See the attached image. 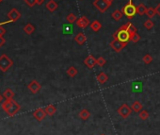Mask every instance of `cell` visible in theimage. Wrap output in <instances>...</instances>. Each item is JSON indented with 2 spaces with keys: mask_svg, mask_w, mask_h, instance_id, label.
I'll return each instance as SVG.
<instances>
[{
  "mask_svg": "<svg viewBox=\"0 0 160 135\" xmlns=\"http://www.w3.org/2000/svg\"><path fill=\"white\" fill-rule=\"evenodd\" d=\"M2 109L10 116L15 115L21 109V106L13 99H7L2 102Z\"/></svg>",
  "mask_w": 160,
  "mask_h": 135,
  "instance_id": "6da1fadb",
  "label": "cell"
},
{
  "mask_svg": "<svg viewBox=\"0 0 160 135\" xmlns=\"http://www.w3.org/2000/svg\"><path fill=\"white\" fill-rule=\"evenodd\" d=\"M130 37H131V35L129 32H128V30L126 29L124 25H122L121 28L113 34V38H116L119 40V41H121L122 43H126V44L130 41Z\"/></svg>",
  "mask_w": 160,
  "mask_h": 135,
  "instance_id": "7a4b0ae2",
  "label": "cell"
},
{
  "mask_svg": "<svg viewBox=\"0 0 160 135\" xmlns=\"http://www.w3.org/2000/svg\"><path fill=\"white\" fill-rule=\"evenodd\" d=\"M122 11L123 13V15H125L127 19H132L134 18L135 15L137 14V7L133 4L132 0H129L125 6H123V8L122 9Z\"/></svg>",
  "mask_w": 160,
  "mask_h": 135,
  "instance_id": "3957f363",
  "label": "cell"
},
{
  "mask_svg": "<svg viewBox=\"0 0 160 135\" xmlns=\"http://www.w3.org/2000/svg\"><path fill=\"white\" fill-rule=\"evenodd\" d=\"M13 64V61L7 55L3 54L0 56V70L2 72H6L11 68Z\"/></svg>",
  "mask_w": 160,
  "mask_h": 135,
  "instance_id": "277c9868",
  "label": "cell"
},
{
  "mask_svg": "<svg viewBox=\"0 0 160 135\" xmlns=\"http://www.w3.org/2000/svg\"><path fill=\"white\" fill-rule=\"evenodd\" d=\"M132 109H131V107L128 106L126 103H123V104H122L121 106H120L118 108V110H117V112H118V114L121 116L122 118L123 119H126L128 118L130 116V114H132Z\"/></svg>",
  "mask_w": 160,
  "mask_h": 135,
  "instance_id": "5b68a950",
  "label": "cell"
},
{
  "mask_svg": "<svg viewBox=\"0 0 160 135\" xmlns=\"http://www.w3.org/2000/svg\"><path fill=\"white\" fill-rule=\"evenodd\" d=\"M126 44H127L126 43H122L121 41H119L118 39L113 38L112 41L110 42V47L112 48L115 52L119 53V52H121L123 48H125Z\"/></svg>",
  "mask_w": 160,
  "mask_h": 135,
  "instance_id": "8992f818",
  "label": "cell"
},
{
  "mask_svg": "<svg viewBox=\"0 0 160 135\" xmlns=\"http://www.w3.org/2000/svg\"><path fill=\"white\" fill-rule=\"evenodd\" d=\"M93 6L102 13L105 12L106 10L110 7L108 4L106 3L105 0H94V1H93Z\"/></svg>",
  "mask_w": 160,
  "mask_h": 135,
  "instance_id": "52a82bcc",
  "label": "cell"
},
{
  "mask_svg": "<svg viewBox=\"0 0 160 135\" xmlns=\"http://www.w3.org/2000/svg\"><path fill=\"white\" fill-rule=\"evenodd\" d=\"M32 114H33V117L37 121H39V122L40 121H42L44 118H45V116L47 115L44 109H42V108H39V109L35 110Z\"/></svg>",
  "mask_w": 160,
  "mask_h": 135,
  "instance_id": "ba28073f",
  "label": "cell"
},
{
  "mask_svg": "<svg viewBox=\"0 0 160 135\" xmlns=\"http://www.w3.org/2000/svg\"><path fill=\"white\" fill-rule=\"evenodd\" d=\"M28 88L32 94H37L40 90H41L42 86H41V84L37 81V80H32V81H31L28 85Z\"/></svg>",
  "mask_w": 160,
  "mask_h": 135,
  "instance_id": "9c48e42d",
  "label": "cell"
},
{
  "mask_svg": "<svg viewBox=\"0 0 160 135\" xmlns=\"http://www.w3.org/2000/svg\"><path fill=\"white\" fill-rule=\"evenodd\" d=\"M84 64L87 65L88 68L92 69L97 64V59H95L92 55H88L85 60H84Z\"/></svg>",
  "mask_w": 160,
  "mask_h": 135,
  "instance_id": "30bf717a",
  "label": "cell"
},
{
  "mask_svg": "<svg viewBox=\"0 0 160 135\" xmlns=\"http://www.w3.org/2000/svg\"><path fill=\"white\" fill-rule=\"evenodd\" d=\"M21 17V13L16 10V9H12L8 13V18L11 22H15Z\"/></svg>",
  "mask_w": 160,
  "mask_h": 135,
  "instance_id": "8fae6325",
  "label": "cell"
},
{
  "mask_svg": "<svg viewBox=\"0 0 160 135\" xmlns=\"http://www.w3.org/2000/svg\"><path fill=\"white\" fill-rule=\"evenodd\" d=\"M76 25L79 26V28L85 29L88 25H90V21H88V19L86 16H81L76 20Z\"/></svg>",
  "mask_w": 160,
  "mask_h": 135,
  "instance_id": "7c38bea8",
  "label": "cell"
},
{
  "mask_svg": "<svg viewBox=\"0 0 160 135\" xmlns=\"http://www.w3.org/2000/svg\"><path fill=\"white\" fill-rule=\"evenodd\" d=\"M74 41L76 42L79 46H82V44H84L86 43L87 41V37H86V35L82 33V32H79L76 36L74 37Z\"/></svg>",
  "mask_w": 160,
  "mask_h": 135,
  "instance_id": "4fadbf2b",
  "label": "cell"
},
{
  "mask_svg": "<svg viewBox=\"0 0 160 135\" xmlns=\"http://www.w3.org/2000/svg\"><path fill=\"white\" fill-rule=\"evenodd\" d=\"M96 80L100 84H105L108 80V76L106 75L105 72H101V73H99L98 75H97Z\"/></svg>",
  "mask_w": 160,
  "mask_h": 135,
  "instance_id": "5bb4252c",
  "label": "cell"
},
{
  "mask_svg": "<svg viewBox=\"0 0 160 135\" xmlns=\"http://www.w3.org/2000/svg\"><path fill=\"white\" fill-rule=\"evenodd\" d=\"M57 8H59V5H57V3L54 1V0H49V1L46 3V9L50 12H54Z\"/></svg>",
  "mask_w": 160,
  "mask_h": 135,
  "instance_id": "9a60e30c",
  "label": "cell"
},
{
  "mask_svg": "<svg viewBox=\"0 0 160 135\" xmlns=\"http://www.w3.org/2000/svg\"><path fill=\"white\" fill-rule=\"evenodd\" d=\"M131 109L133 111H135L136 114H139L140 111L143 110V105H142L139 101L137 100L135 102H133V104L131 105Z\"/></svg>",
  "mask_w": 160,
  "mask_h": 135,
  "instance_id": "2e32d148",
  "label": "cell"
},
{
  "mask_svg": "<svg viewBox=\"0 0 160 135\" xmlns=\"http://www.w3.org/2000/svg\"><path fill=\"white\" fill-rule=\"evenodd\" d=\"M78 115H79V118H80V119H82V120H84V121H86V120H88V118H90L91 112H90V111L87 110V109H83V110H81V111H79Z\"/></svg>",
  "mask_w": 160,
  "mask_h": 135,
  "instance_id": "e0dca14e",
  "label": "cell"
},
{
  "mask_svg": "<svg viewBox=\"0 0 160 135\" xmlns=\"http://www.w3.org/2000/svg\"><path fill=\"white\" fill-rule=\"evenodd\" d=\"M146 11H147V8L144 5V4H139V5L137 6V13L140 16H143L144 14H146Z\"/></svg>",
  "mask_w": 160,
  "mask_h": 135,
  "instance_id": "ac0fdd59",
  "label": "cell"
},
{
  "mask_svg": "<svg viewBox=\"0 0 160 135\" xmlns=\"http://www.w3.org/2000/svg\"><path fill=\"white\" fill-rule=\"evenodd\" d=\"M44 111H45L46 114L49 115V116H53L57 111V108L54 106V105H48L45 107V109H44Z\"/></svg>",
  "mask_w": 160,
  "mask_h": 135,
  "instance_id": "d6986e66",
  "label": "cell"
},
{
  "mask_svg": "<svg viewBox=\"0 0 160 135\" xmlns=\"http://www.w3.org/2000/svg\"><path fill=\"white\" fill-rule=\"evenodd\" d=\"M13 96H14V93L12 92V90L8 88L6 89L5 91L3 93V97L5 98V99H13Z\"/></svg>",
  "mask_w": 160,
  "mask_h": 135,
  "instance_id": "ffe728a7",
  "label": "cell"
},
{
  "mask_svg": "<svg viewBox=\"0 0 160 135\" xmlns=\"http://www.w3.org/2000/svg\"><path fill=\"white\" fill-rule=\"evenodd\" d=\"M91 30L94 31V32H97V31H99V30L102 29V24L100 23L99 21L94 20L93 22H91Z\"/></svg>",
  "mask_w": 160,
  "mask_h": 135,
  "instance_id": "44dd1931",
  "label": "cell"
},
{
  "mask_svg": "<svg viewBox=\"0 0 160 135\" xmlns=\"http://www.w3.org/2000/svg\"><path fill=\"white\" fill-rule=\"evenodd\" d=\"M122 15H123L122 11H120V10H116L111 13V16H112V18L115 21H120L122 18Z\"/></svg>",
  "mask_w": 160,
  "mask_h": 135,
  "instance_id": "7402d4cb",
  "label": "cell"
},
{
  "mask_svg": "<svg viewBox=\"0 0 160 135\" xmlns=\"http://www.w3.org/2000/svg\"><path fill=\"white\" fill-rule=\"evenodd\" d=\"M66 73H67V75L70 76V78H74V76L77 75L78 71H77L76 68H75V67H74V66H70L69 68L67 69V71H66Z\"/></svg>",
  "mask_w": 160,
  "mask_h": 135,
  "instance_id": "603a6c76",
  "label": "cell"
},
{
  "mask_svg": "<svg viewBox=\"0 0 160 135\" xmlns=\"http://www.w3.org/2000/svg\"><path fill=\"white\" fill-rule=\"evenodd\" d=\"M124 26H125V28H126V29L128 30V32L130 33V35L137 33V29H136V26H135L134 25H133L132 23H130V22H128V23H126Z\"/></svg>",
  "mask_w": 160,
  "mask_h": 135,
  "instance_id": "cb8c5ba5",
  "label": "cell"
},
{
  "mask_svg": "<svg viewBox=\"0 0 160 135\" xmlns=\"http://www.w3.org/2000/svg\"><path fill=\"white\" fill-rule=\"evenodd\" d=\"M34 30H35V28H34V26L32 24H26L25 26V28H24V31H25V34H28V35H30V34H32L34 32Z\"/></svg>",
  "mask_w": 160,
  "mask_h": 135,
  "instance_id": "d4e9b609",
  "label": "cell"
},
{
  "mask_svg": "<svg viewBox=\"0 0 160 135\" xmlns=\"http://www.w3.org/2000/svg\"><path fill=\"white\" fill-rule=\"evenodd\" d=\"M139 117L142 120V121H146L149 118V112L146 110H142L139 112Z\"/></svg>",
  "mask_w": 160,
  "mask_h": 135,
  "instance_id": "484cf974",
  "label": "cell"
},
{
  "mask_svg": "<svg viewBox=\"0 0 160 135\" xmlns=\"http://www.w3.org/2000/svg\"><path fill=\"white\" fill-rule=\"evenodd\" d=\"M76 20H77L76 19V16H75L74 13H69V14L67 15V17H66V21H67L70 25L75 23V22H76Z\"/></svg>",
  "mask_w": 160,
  "mask_h": 135,
  "instance_id": "4316f807",
  "label": "cell"
},
{
  "mask_svg": "<svg viewBox=\"0 0 160 135\" xmlns=\"http://www.w3.org/2000/svg\"><path fill=\"white\" fill-rule=\"evenodd\" d=\"M156 14V11H155V8H147V11H146V15L148 16V18L152 19V18Z\"/></svg>",
  "mask_w": 160,
  "mask_h": 135,
  "instance_id": "83f0119b",
  "label": "cell"
},
{
  "mask_svg": "<svg viewBox=\"0 0 160 135\" xmlns=\"http://www.w3.org/2000/svg\"><path fill=\"white\" fill-rule=\"evenodd\" d=\"M143 26H144V28L145 29H152L154 28V22L152 21V19H150V18H148L147 20H146L144 23H143Z\"/></svg>",
  "mask_w": 160,
  "mask_h": 135,
  "instance_id": "f1b7e54d",
  "label": "cell"
},
{
  "mask_svg": "<svg viewBox=\"0 0 160 135\" xmlns=\"http://www.w3.org/2000/svg\"><path fill=\"white\" fill-rule=\"evenodd\" d=\"M142 61H143L145 64H152V61H153V57L151 56L150 54H146V55L142 58Z\"/></svg>",
  "mask_w": 160,
  "mask_h": 135,
  "instance_id": "f546056e",
  "label": "cell"
},
{
  "mask_svg": "<svg viewBox=\"0 0 160 135\" xmlns=\"http://www.w3.org/2000/svg\"><path fill=\"white\" fill-rule=\"evenodd\" d=\"M140 40V36L137 34V33H135V34H132L131 37H130V41L133 42V43H137Z\"/></svg>",
  "mask_w": 160,
  "mask_h": 135,
  "instance_id": "4dcf8cb0",
  "label": "cell"
},
{
  "mask_svg": "<svg viewBox=\"0 0 160 135\" xmlns=\"http://www.w3.org/2000/svg\"><path fill=\"white\" fill-rule=\"evenodd\" d=\"M105 62L106 61L105 60V58L104 57H99L98 59H97V65H99V66H104L105 64Z\"/></svg>",
  "mask_w": 160,
  "mask_h": 135,
  "instance_id": "1f68e13d",
  "label": "cell"
},
{
  "mask_svg": "<svg viewBox=\"0 0 160 135\" xmlns=\"http://www.w3.org/2000/svg\"><path fill=\"white\" fill-rule=\"evenodd\" d=\"M25 3L28 7L32 8V7L35 6V4H37V0H25Z\"/></svg>",
  "mask_w": 160,
  "mask_h": 135,
  "instance_id": "d6a6232c",
  "label": "cell"
},
{
  "mask_svg": "<svg viewBox=\"0 0 160 135\" xmlns=\"http://www.w3.org/2000/svg\"><path fill=\"white\" fill-rule=\"evenodd\" d=\"M3 24H0V36H3L4 34L6 33V29H5V28L2 26Z\"/></svg>",
  "mask_w": 160,
  "mask_h": 135,
  "instance_id": "836d02e7",
  "label": "cell"
},
{
  "mask_svg": "<svg viewBox=\"0 0 160 135\" xmlns=\"http://www.w3.org/2000/svg\"><path fill=\"white\" fill-rule=\"evenodd\" d=\"M5 43H6V41H5V39L3 38V36H0V48L5 44Z\"/></svg>",
  "mask_w": 160,
  "mask_h": 135,
  "instance_id": "e575fe53",
  "label": "cell"
},
{
  "mask_svg": "<svg viewBox=\"0 0 160 135\" xmlns=\"http://www.w3.org/2000/svg\"><path fill=\"white\" fill-rule=\"evenodd\" d=\"M155 11H156V14H158L160 17V3L156 6V8H155Z\"/></svg>",
  "mask_w": 160,
  "mask_h": 135,
  "instance_id": "d590c367",
  "label": "cell"
},
{
  "mask_svg": "<svg viewBox=\"0 0 160 135\" xmlns=\"http://www.w3.org/2000/svg\"><path fill=\"white\" fill-rule=\"evenodd\" d=\"M44 2V0H37V5H42Z\"/></svg>",
  "mask_w": 160,
  "mask_h": 135,
  "instance_id": "8d00e7d4",
  "label": "cell"
},
{
  "mask_svg": "<svg viewBox=\"0 0 160 135\" xmlns=\"http://www.w3.org/2000/svg\"><path fill=\"white\" fill-rule=\"evenodd\" d=\"M105 1H106V3H108L109 6H111V4L113 3V0H105Z\"/></svg>",
  "mask_w": 160,
  "mask_h": 135,
  "instance_id": "74e56055",
  "label": "cell"
},
{
  "mask_svg": "<svg viewBox=\"0 0 160 135\" xmlns=\"http://www.w3.org/2000/svg\"><path fill=\"white\" fill-rule=\"evenodd\" d=\"M2 100H3V96H1V94H0V103L2 102Z\"/></svg>",
  "mask_w": 160,
  "mask_h": 135,
  "instance_id": "f35d334b",
  "label": "cell"
},
{
  "mask_svg": "<svg viewBox=\"0 0 160 135\" xmlns=\"http://www.w3.org/2000/svg\"><path fill=\"white\" fill-rule=\"evenodd\" d=\"M100 135H105V134H104V133H102V134H100Z\"/></svg>",
  "mask_w": 160,
  "mask_h": 135,
  "instance_id": "ab89813d",
  "label": "cell"
},
{
  "mask_svg": "<svg viewBox=\"0 0 160 135\" xmlns=\"http://www.w3.org/2000/svg\"><path fill=\"white\" fill-rule=\"evenodd\" d=\"M2 2V0H0V3H1Z\"/></svg>",
  "mask_w": 160,
  "mask_h": 135,
  "instance_id": "60d3db41",
  "label": "cell"
},
{
  "mask_svg": "<svg viewBox=\"0 0 160 135\" xmlns=\"http://www.w3.org/2000/svg\"><path fill=\"white\" fill-rule=\"evenodd\" d=\"M2 1H3V0H2Z\"/></svg>",
  "mask_w": 160,
  "mask_h": 135,
  "instance_id": "b9f144b4",
  "label": "cell"
}]
</instances>
